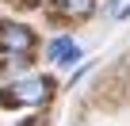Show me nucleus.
Wrapping results in <instances>:
<instances>
[{
	"instance_id": "f257e3e1",
	"label": "nucleus",
	"mask_w": 130,
	"mask_h": 126,
	"mask_svg": "<svg viewBox=\"0 0 130 126\" xmlns=\"http://www.w3.org/2000/svg\"><path fill=\"white\" fill-rule=\"evenodd\" d=\"M15 92H0V103L4 107H15V103H42L50 96V80L46 77H27L19 84H12Z\"/></svg>"
},
{
	"instance_id": "f03ea898",
	"label": "nucleus",
	"mask_w": 130,
	"mask_h": 126,
	"mask_svg": "<svg viewBox=\"0 0 130 126\" xmlns=\"http://www.w3.org/2000/svg\"><path fill=\"white\" fill-rule=\"evenodd\" d=\"M35 46V34L19 23H0V53H27Z\"/></svg>"
},
{
	"instance_id": "7ed1b4c3",
	"label": "nucleus",
	"mask_w": 130,
	"mask_h": 126,
	"mask_svg": "<svg viewBox=\"0 0 130 126\" xmlns=\"http://www.w3.org/2000/svg\"><path fill=\"white\" fill-rule=\"evenodd\" d=\"M77 57H80V46L73 38H54L50 42V61L54 65H77Z\"/></svg>"
},
{
	"instance_id": "20e7f679",
	"label": "nucleus",
	"mask_w": 130,
	"mask_h": 126,
	"mask_svg": "<svg viewBox=\"0 0 130 126\" xmlns=\"http://www.w3.org/2000/svg\"><path fill=\"white\" fill-rule=\"evenodd\" d=\"M54 8H57L65 19H84V15H92L96 0H54Z\"/></svg>"
},
{
	"instance_id": "39448f33",
	"label": "nucleus",
	"mask_w": 130,
	"mask_h": 126,
	"mask_svg": "<svg viewBox=\"0 0 130 126\" xmlns=\"http://www.w3.org/2000/svg\"><path fill=\"white\" fill-rule=\"evenodd\" d=\"M130 12V0H111L107 4V15H126Z\"/></svg>"
}]
</instances>
